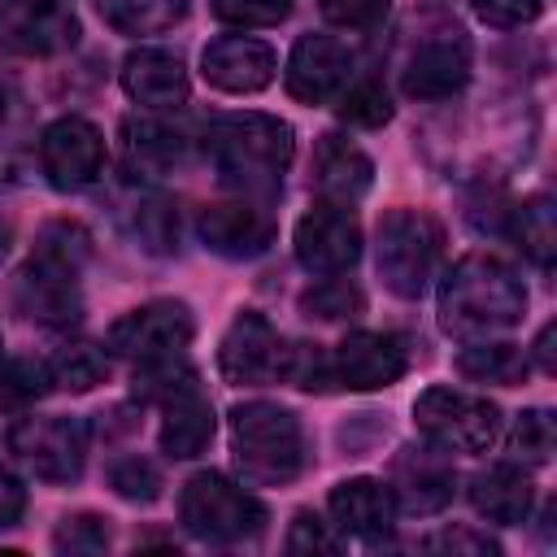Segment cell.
<instances>
[{"mask_svg":"<svg viewBox=\"0 0 557 557\" xmlns=\"http://www.w3.org/2000/svg\"><path fill=\"white\" fill-rule=\"evenodd\" d=\"M431 544H435V548H444V553H470V557L500 553V548H496V540H487V535H479V531H470V527H448V531H440Z\"/></svg>","mask_w":557,"mask_h":557,"instance_id":"obj_42","label":"cell"},{"mask_svg":"<svg viewBox=\"0 0 557 557\" xmlns=\"http://www.w3.org/2000/svg\"><path fill=\"white\" fill-rule=\"evenodd\" d=\"M283 361H287V339L270 326V318L257 309H239L218 344L222 379L235 387H265L283 379Z\"/></svg>","mask_w":557,"mask_h":557,"instance_id":"obj_11","label":"cell"},{"mask_svg":"<svg viewBox=\"0 0 557 557\" xmlns=\"http://www.w3.org/2000/svg\"><path fill=\"white\" fill-rule=\"evenodd\" d=\"M122 139H126L131 170H139L148 178H161V174L178 170L187 161V148H191V139L174 122H161V117H126Z\"/></svg>","mask_w":557,"mask_h":557,"instance_id":"obj_24","label":"cell"},{"mask_svg":"<svg viewBox=\"0 0 557 557\" xmlns=\"http://www.w3.org/2000/svg\"><path fill=\"white\" fill-rule=\"evenodd\" d=\"M9 448L35 470L44 483H78L87 466V426L83 418L48 413V418H22L9 431Z\"/></svg>","mask_w":557,"mask_h":557,"instance_id":"obj_10","label":"cell"},{"mask_svg":"<svg viewBox=\"0 0 557 557\" xmlns=\"http://www.w3.org/2000/svg\"><path fill=\"white\" fill-rule=\"evenodd\" d=\"M522 313H527L522 278L487 252H466L440 278V326L448 335H461V339L500 335L518 326Z\"/></svg>","mask_w":557,"mask_h":557,"instance_id":"obj_2","label":"cell"},{"mask_svg":"<svg viewBox=\"0 0 557 557\" xmlns=\"http://www.w3.org/2000/svg\"><path fill=\"white\" fill-rule=\"evenodd\" d=\"M444 257V231L431 213L422 209H387L374 226V270L383 287L400 300H418Z\"/></svg>","mask_w":557,"mask_h":557,"instance_id":"obj_6","label":"cell"},{"mask_svg":"<svg viewBox=\"0 0 557 557\" xmlns=\"http://www.w3.org/2000/svg\"><path fill=\"white\" fill-rule=\"evenodd\" d=\"M553 444H557V426H553V413L548 409H522L509 426V453L513 461H527V466H544L553 457Z\"/></svg>","mask_w":557,"mask_h":557,"instance_id":"obj_34","label":"cell"},{"mask_svg":"<svg viewBox=\"0 0 557 557\" xmlns=\"http://www.w3.org/2000/svg\"><path fill=\"white\" fill-rule=\"evenodd\" d=\"M466 496L479 518H487L496 527H522L535 505V483L522 470V461H496L470 479Z\"/></svg>","mask_w":557,"mask_h":557,"instance_id":"obj_22","label":"cell"},{"mask_svg":"<svg viewBox=\"0 0 557 557\" xmlns=\"http://www.w3.org/2000/svg\"><path fill=\"white\" fill-rule=\"evenodd\" d=\"M126 231L144 252H174L178 248V209L174 200L157 196V191H135L126 205Z\"/></svg>","mask_w":557,"mask_h":557,"instance_id":"obj_28","label":"cell"},{"mask_svg":"<svg viewBox=\"0 0 557 557\" xmlns=\"http://www.w3.org/2000/svg\"><path fill=\"white\" fill-rule=\"evenodd\" d=\"M296 0H209L213 17L239 30H257V26H278L292 17Z\"/></svg>","mask_w":557,"mask_h":557,"instance_id":"obj_38","label":"cell"},{"mask_svg":"<svg viewBox=\"0 0 557 557\" xmlns=\"http://www.w3.org/2000/svg\"><path fill=\"white\" fill-rule=\"evenodd\" d=\"M122 91L144 109H178L191 96L187 70L165 48H135L122 61Z\"/></svg>","mask_w":557,"mask_h":557,"instance_id":"obj_21","label":"cell"},{"mask_svg":"<svg viewBox=\"0 0 557 557\" xmlns=\"http://www.w3.org/2000/svg\"><path fill=\"white\" fill-rule=\"evenodd\" d=\"M300 313L313 322H348L366 313V292L344 274H322L313 287L300 292Z\"/></svg>","mask_w":557,"mask_h":557,"instance_id":"obj_30","label":"cell"},{"mask_svg":"<svg viewBox=\"0 0 557 557\" xmlns=\"http://www.w3.org/2000/svg\"><path fill=\"white\" fill-rule=\"evenodd\" d=\"M22 513H26V487H22V479L13 470L0 466V531L17 527Z\"/></svg>","mask_w":557,"mask_h":557,"instance_id":"obj_43","label":"cell"},{"mask_svg":"<svg viewBox=\"0 0 557 557\" xmlns=\"http://www.w3.org/2000/svg\"><path fill=\"white\" fill-rule=\"evenodd\" d=\"M191 0H96V13L117 35H161L187 17Z\"/></svg>","mask_w":557,"mask_h":557,"instance_id":"obj_29","label":"cell"},{"mask_svg":"<svg viewBox=\"0 0 557 557\" xmlns=\"http://www.w3.org/2000/svg\"><path fill=\"white\" fill-rule=\"evenodd\" d=\"M331 370H335V383L339 387L379 392V387H392V383L405 379L409 352H405V339L392 335V331H352L335 348Z\"/></svg>","mask_w":557,"mask_h":557,"instance_id":"obj_16","label":"cell"},{"mask_svg":"<svg viewBox=\"0 0 557 557\" xmlns=\"http://www.w3.org/2000/svg\"><path fill=\"white\" fill-rule=\"evenodd\" d=\"M474 48L466 26L444 9H413L400 48H396V83L409 100H453L470 83Z\"/></svg>","mask_w":557,"mask_h":557,"instance_id":"obj_3","label":"cell"},{"mask_svg":"<svg viewBox=\"0 0 557 557\" xmlns=\"http://www.w3.org/2000/svg\"><path fill=\"white\" fill-rule=\"evenodd\" d=\"M374 183V161L344 135H322L313 148V187L331 205H357Z\"/></svg>","mask_w":557,"mask_h":557,"instance_id":"obj_23","label":"cell"},{"mask_svg":"<svg viewBox=\"0 0 557 557\" xmlns=\"http://www.w3.org/2000/svg\"><path fill=\"white\" fill-rule=\"evenodd\" d=\"M218 183L239 200H274L296 152V131L274 113H218L200 139Z\"/></svg>","mask_w":557,"mask_h":557,"instance_id":"obj_1","label":"cell"},{"mask_svg":"<svg viewBox=\"0 0 557 557\" xmlns=\"http://www.w3.org/2000/svg\"><path fill=\"white\" fill-rule=\"evenodd\" d=\"M352 65L357 61H352L348 44H339L335 35H300L287 57V70H283L287 96L300 104H326L352 83V74H357Z\"/></svg>","mask_w":557,"mask_h":557,"instance_id":"obj_15","label":"cell"},{"mask_svg":"<svg viewBox=\"0 0 557 557\" xmlns=\"http://www.w3.org/2000/svg\"><path fill=\"white\" fill-rule=\"evenodd\" d=\"M535 366L544 370V374H553L557 370V361H553V322L540 331V339H535Z\"/></svg>","mask_w":557,"mask_h":557,"instance_id":"obj_44","label":"cell"},{"mask_svg":"<svg viewBox=\"0 0 557 557\" xmlns=\"http://www.w3.org/2000/svg\"><path fill=\"white\" fill-rule=\"evenodd\" d=\"M457 374L470 383H496V387H518L531 374V361L518 344L509 339H474L457 352Z\"/></svg>","mask_w":557,"mask_h":557,"instance_id":"obj_27","label":"cell"},{"mask_svg":"<svg viewBox=\"0 0 557 557\" xmlns=\"http://www.w3.org/2000/svg\"><path fill=\"white\" fill-rule=\"evenodd\" d=\"M278 57L265 39L252 35H222L200 52V74L209 87L231 91V96H252L274 83Z\"/></svg>","mask_w":557,"mask_h":557,"instance_id":"obj_18","label":"cell"},{"mask_svg":"<svg viewBox=\"0 0 557 557\" xmlns=\"http://www.w3.org/2000/svg\"><path fill=\"white\" fill-rule=\"evenodd\" d=\"M48 379L61 392H91L109 379V352L96 344H70L48 361Z\"/></svg>","mask_w":557,"mask_h":557,"instance_id":"obj_31","label":"cell"},{"mask_svg":"<svg viewBox=\"0 0 557 557\" xmlns=\"http://www.w3.org/2000/svg\"><path fill=\"white\" fill-rule=\"evenodd\" d=\"M178 518L205 544H244L265 531L270 509L226 474L200 470L178 492Z\"/></svg>","mask_w":557,"mask_h":557,"instance_id":"obj_7","label":"cell"},{"mask_svg":"<svg viewBox=\"0 0 557 557\" xmlns=\"http://www.w3.org/2000/svg\"><path fill=\"white\" fill-rule=\"evenodd\" d=\"M292 248L300 270L309 274H348L361 257V222L352 218L348 205L318 200L292 231Z\"/></svg>","mask_w":557,"mask_h":557,"instance_id":"obj_13","label":"cell"},{"mask_svg":"<svg viewBox=\"0 0 557 557\" xmlns=\"http://www.w3.org/2000/svg\"><path fill=\"white\" fill-rule=\"evenodd\" d=\"M505 235L522 248V257L531 265L548 270L553 265V252H557V209H553V200L540 191V196H527L522 205H509Z\"/></svg>","mask_w":557,"mask_h":557,"instance_id":"obj_26","label":"cell"},{"mask_svg":"<svg viewBox=\"0 0 557 557\" xmlns=\"http://www.w3.org/2000/svg\"><path fill=\"white\" fill-rule=\"evenodd\" d=\"M52 548L70 557H96L109 548V518L100 513H74L52 531Z\"/></svg>","mask_w":557,"mask_h":557,"instance_id":"obj_37","label":"cell"},{"mask_svg":"<svg viewBox=\"0 0 557 557\" xmlns=\"http://www.w3.org/2000/svg\"><path fill=\"white\" fill-rule=\"evenodd\" d=\"M418 435L440 453H487L500 440V409L461 387H426L413 400Z\"/></svg>","mask_w":557,"mask_h":557,"instance_id":"obj_8","label":"cell"},{"mask_svg":"<svg viewBox=\"0 0 557 557\" xmlns=\"http://www.w3.org/2000/svg\"><path fill=\"white\" fill-rule=\"evenodd\" d=\"M196 235L209 252H218L226 261H248L274 244V218L252 200H226V205L200 209Z\"/></svg>","mask_w":557,"mask_h":557,"instance_id":"obj_19","label":"cell"},{"mask_svg":"<svg viewBox=\"0 0 557 557\" xmlns=\"http://www.w3.org/2000/svg\"><path fill=\"white\" fill-rule=\"evenodd\" d=\"M48 387H52L48 361H30V357L0 361V409H30Z\"/></svg>","mask_w":557,"mask_h":557,"instance_id":"obj_33","label":"cell"},{"mask_svg":"<svg viewBox=\"0 0 557 557\" xmlns=\"http://www.w3.org/2000/svg\"><path fill=\"white\" fill-rule=\"evenodd\" d=\"M109 487L122 496V500H135V505H152L157 496H161V470L148 461V457H139V453H126V457H113L109 461Z\"/></svg>","mask_w":557,"mask_h":557,"instance_id":"obj_35","label":"cell"},{"mask_svg":"<svg viewBox=\"0 0 557 557\" xmlns=\"http://www.w3.org/2000/svg\"><path fill=\"white\" fill-rule=\"evenodd\" d=\"M191 335H196V318L183 300H148L109 326L104 348L135 366H157L183 357Z\"/></svg>","mask_w":557,"mask_h":557,"instance_id":"obj_9","label":"cell"},{"mask_svg":"<svg viewBox=\"0 0 557 557\" xmlns=\"http://www.w3.org/2000/svg\"><path fill=\"white\" fill-rule=\"evenodd\" d=\"M161 453L170 461H191L213 440V405L200 396V387H187L170 400H161Z\"/></svg>","mask_w":557,"mask_h":557,"instance_id":"obj_25","label":"cell"},{"mask_svg":"<svg viewBox=\"0 0 557 557\" xmlns=\"http://www.w3.org/2000/svg\"><path fill=\"white\" fill-rule=\"evenodd\" d=\"M392 500L396 509L413 513V518H426V513H440L448 500H453V487H457V470L448 461V453L440 448H400L392 457Z\"/></svg>","mask_w":557,"mask_h":557,"instance_id":"obj_17","label":"cell"},{"mask_svg":"<svg viewBox=\"0 0 557 557\" xmlns=\"http://www.w3.org/2000/svg\"><path fill=\"white\" fill-rule=\"evenodd\" d=\"M78 44L74 0H0V48L17 57H57Z\"/></svg>","mask_w":557,"mask_h":557,"instance_id":"obj_14","label":"cell"},{"mask_svg":"<svg viewBox=\"0 0 557 557\" xmlns=\"http://www.w3.org/2000/svg\"><path fill=\"white\" fill-rule=\"evenodd\" d=\"M91 252V235L78 222L44 226L30 261L17 274V309L44 326H74L83 318L78 270Z\"/></svg>","mask_w":557,"mask_h":557,"instance_id":"obj_4","label":"cell"},{"mask_svg":"<svg viewBox=\"0 0 557 557\" xmlns=\"http://www.w3.org/2000/svg\"><path fill=\"white\" fill-rule=\"evenodd\" d=\"M283 383L300 387V392H326L335 387V370L331 357L318 344H287V361H283Z\"/></svg>","mask_w":557,"mask_h":557,"instance_id":"obj_36","label":"cell"},{"mask_svg":"<svg viewBox=\"0 0 557 557\" xmlns=\"http://www.w3.org/2000/svg\"><path fill=\"white\" fill-rule=\"evenodd\" d=\"M318 9L339 30H374V26H383L392 0H318Z\"/></svg>","mask_w":557,"mask_h":557,"instance_id":"obj_39","label":"cell"},{"mask_svg":"<svg viewBox=\"0 0 557 557\" xmlns=\"http://www.w3.org/2000/svg\"><path fill=\"white\" fill-rule=\"evenodd\" d=\"M287 553H339V535L318 513L300 509L287 527Z\"/></svg>","mask_w":557,"mask_h":557,"instance_id":"obj_40","label":"cell"},{"mask_svg":"<svg viewBox=\"0 0 557 557\" xmlns=\"http://www.w3.org/2000/svg\"><path fill=\"white\" fill-rule=\"evenodd\" d=\"M39 170L57 191H83L104 170V135L96 122L65 113L39 135Z\"/></svg>","mask_w":557,"mask_h":557,"instance_id":"obj_12","label":"cell"},{"mask_svg":"<svg viewBox=\"0 0 557 557\" xmlns=\"http://www.w3.org/2000/svg\"><path fill=\"white\" fill-rule=\"evenodd\" d=\"M326 509H331V522L344 535H357V540H383L396 527L392 487L379 483V479H366V474L335 483L331 496H326Z\"/></svg>","mask_w":557,"mask_h":557,"instance_id":"obj_20","label":"cell"},{"mask_svg":"<svg viewBox=\"0 0 557 557\" xmlns=\"http://www.w3.org/2000/svg\"><path fill=\"white\" fill-rule=\"evenodd\" d=\"M335 113L348 122V126H383L392 117V96L379 78H357L335 96Z\"/></svg>","mask_w":557,"mask_h":557,"instance_id":"obj_32","label":"cell"},{"mask_svg":"<svg viewBox=\"0 0 557 557\" xmlns=\"http://www.w3.org/2000/svg\"><path fill=\"white\" fill-rule=\"evenodd\" d=\"M231 448L244 483L252 487H283L309 466L300 418L270 400H244L231 409Z\"/></svg>","mask_w":557,"mask_h":557,"instance_id":"obj_5","label":"cell"},{"mask_svg":"<svg viewBox=\"0 0 557 557\" xmlns=\"http://www.w3.org/2000/svg\"><path fill=\"white\" fill-rule=\"evenodd\" d=\"M470 9H474L487 26L509 30V26H527V22H535L540 9H544V0H470Z\"/></svg>","mask_w":557,"mask_h":557,"instance_id":"obj_41","label":"cell"}]
</instances>
